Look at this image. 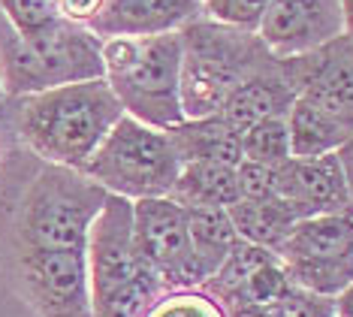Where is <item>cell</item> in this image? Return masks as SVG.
Listing matches in <instances>:
<instances>
[{
  "label": "cell",
  "mask_w": 353,
  "mask_h": 317,
  "mask_svg": "<svg viewBox=\"0 0 353 317\" xmlns=\"http://www.w3.org/2000/svg\"><path fill=\"white\" fill-rule=\"evenodd\" d=\"M245 317H335V299L293 287L290 294H284L275 302L256 308Z\"/></svg>",
  "instance_id": "24"
},
{
  "label": "cell",
  "mask_w": 353,
  "mask_h": 317,
  "mask_svg": "<svg viewBox=\"0 0 353 317\" xmlns=\"http://www.w3.org/2000/svg\"><path fill=\"white\" fill-rule=\"evenodd\" d=\"M100 76H106L103 39L85 24L58 15L43 28L21 34L6 12H0V82L10 94H37Z\"/></svg>",
  "instance_id": "5"
},
{
  "label": "cell",
  "mask_w": 353,
  "mask_h": 317,
  "mask_svg": "<svg viewBox=\"0 0 353 317\" xmlns=\"http://www.w3.org/2000/svg\"><path fill=\"white\" fill-rule=\"evenodd\" d=\"M121 115V100L106 76H100L25 94L19 100L15 124L30 154L49 164L85 169Z\"/></svg>",
  "instance_id": "2"
},
{
  "label": "cell",
  "mask_w": 353,
  "mask_h": 317,
  "mask_svg": "<svg viewBox=\"0 0 353 317\" xmlns=\"http://www.w3.org/2000/svg\"><path fill=\"white\" fill-rule=\"evenodd\" d=\"M341 12H344V34L353 37V0H341Z\"/></svg>",
  "instance_id": "31"
},
{
  "label": "cell",
  "mask_w": 353,
  "mask_h": 317,
  "mask_svg": "<svg viewBox=\"0 0 353 317\" xmlns=\"http://www.w3.org/2000/svg\"><path fill=\"white\" fill-rule=\"evenodd\" d=\"M344 34L341 0H272L256 37L275 58H293Z\"/></svg>",
  "instance_id": "12"
},
{
  "label": "cell",
  "mask_w": 353,
  "mask_h": 317,
  "mask_svg": "<svg viewBox=\"0 0 353 317\" xmlns=\"http://www.w3.org/2000/svg\"><path fill=\"white\" fill-rule=\"evenodd\" d=\"M54 3H58V12L63 19L76 21V24H88L100 12L103 0H54Z\"/></svg>",
  "instance_id": "28"
},
{
  "label": "cell",
  "mask_w": 353,
  "mask_h": 317,
  "mask_svg": "<svg viewBox=\"0 0 353 317\" xmlns=\"http://www.w3.org/2000/svg\"><path fill=\"white\" fill-rule=\"evenodd\" d=\"M275 197L296 218L339 215V211L353 215L335 151L320 154V157H290L287 164H281L275 169Z\"/></svg>",
  "instance_id": "13"
},
{
  "label": "cell",
  "mask_w": 353,
  "mask_h": 317,
  "mask_svg": "<svg viewBox=\"0 0 353 317\" xmlns=\"http://www.w3.org/2000/svg\"><path fill=\"white\" fill-rule=\"evenodd\" d=\"M287 82L296 97H305L344 127L353 130V37L339 34L329 43L311 48L305 55L281 58Z\"/></svg>",
  "instance_id": "11"
},
{
  "label": "cell",
  "mask_w": 353,
  "mask_h": 317,
  "mask_svg": "<svg viewBox=\"0 0 353 317\" xmlns=\"http://www.w3.org/2000/svg\"><path fill=\"white\" fill-rule=\"evenodd\" d=\"M0 94H3V82H0Z\"/></svg>",
  "instance_id": "32"
},
{
  "label": "cell",
  "mask_w": 353,
  "mask_h": 317,
  "mask_svg": "<svg viewBox=\"0 0 353 317\" xmlns=\"http://www.w3.org/2000/svg\"><path fill=\"white\" fill-rule=\"evenodd\" d=\"M335 154H339V164H341V173H344V184H347V197H350V209H353V136Z\"/></svg>",
  "instance_id": "29"
},
{
  "label": "cell",
  "mask_w": 353,
  "mask_h": 317,
  "mask_svg": "<svg viewBox=\"0 0 353 317\" xmlns=\"http://www.w3.org/2000/svg\"><path fill=\"white\" fill-rule=\"evenodd\" d=\"M145 317H230V314L203 287H184V290H166Z\"/></svg>",
  "instance_id": "23"
},
{
  "label": "cell",
  "mask_w": 353,
  "mask_h": 317,
  "mask_svg": "<svg viewBox=\"0 0 353 317\" xmlns=\"http://www.w3.org/2000/svg\"><path fill=\"white\" fill-rule=\"evenodd\" d=\"M184 209H188V230H190V242H194V254L205 281L223 263L230 248L239 242V233L230 218V209L221 206H184Z\"/></svg>",
  "instance_id": "20"
},
{
  "label": "cell",
  "mask_w": 353,
  "mask_h": 317,
  "mask_svg": "<svg viewBox=\"0 0 353 317\" xmlns=\"http://www.w3.org/2000/svg\"><path fill=\"white\" fill-rule=\"evenodd\" d=\"M242 154L248 160L266 164L278 169L281 164L293 157L290 151V127H287V115H269L260 118L242 133Z\"/></svg>",
  "instance_id": "22"
},
{
  "label": "cell",
  "mask_w": 353,
  "mask_h": 317,
  "mask_svg": "<svg viewBox=\"0 0 353 317\" xmlns=\"http://www.w3.org/2000/svg\"><path fill=\"white\" fill-rule=\"evenodd\" d=\"M272 257L275 254H272L269 248H260V245H254V242L239 239L236 245L230 248V254L223 257V263L208 275L199 287H203L205 294H212L214 299H223L227 294H232V290H236L248 275H254L263 263H269Z\"/></svg>",
  "instance_id": "21"
},
{
  "label": "cell",
  "mask_w": 353,
  "mask_h": 317,
  "mask_svg": "<svg viewBox=\"0 0 353 317\" xmlns=\"http://www.w3.org/2000/svg\"><path fill=\"white\" fill-rule=\"evenodd\" d=\"M170 197L181 206H221L230 209L239 200L236 166L221 160H190L181 164Z\"/></svg>",
  "instance_id": "18"
},
{
  "label": "cell",
  "mask_w": 353,
  "mask_h": 317,
  "mask_svg": "<svg viewBox=\"0 0 353 317\" xmlns=\"http://www.w3.org/2000/svg\"><path fill=\"white\" fill-rule=\"evenodd\" d=\"M275 257L296 287L335 299L353 281V215L299 218Z\"/></svg>",
  "instance_id": "8"
},
{
  "label": "cell",
  "mask_w": 353,
  "mask_h": 317,
  "mask_svg": "<svg viewBox=\"0 0 353 317\" xmlns=\"http://www.w3.org/2000/svg\"><path fill=\"white\" fill-rule=\"evenodd\" d=\"M166 136H170L181 164H190V160H221V164L236 166L245 157L242 136L221 115L184 118L175 127L166 130Z\"/></svg>",
  "instance_id": "16"
},
{
  "label": "cell",
  "mask_w": 353,
  "mask_h": 317,
  "mask_svg": "<svg viewBox=\"0 0 353 317\" xmlns=\"http://www.w3.org/2000/svg\"><path fill=\"white\" fill-rule=\"evenodd\" d=\"M203 0H103L100 12L85 24L94 37H154L196 21Z\"/></svg>",
  "instance_id": "14"
},
{
  "label": "cell",
  "mask_w": 353,
  "mask_h": 317,
  "mask_svg": "<svg viewBox=\"0 0 353 317\" xmlns=\"http://www.w3.org/2000/svg\"><path fill=\"white\" fill-rule=\"evenodd\" d=\"M82 173L109 193L127 200L170 197L181 173V160L166 130L148 127L124 112Z\"/></svg>",
  "instance_id": "7"
},
{
  "label": "cell",
  "mask_w": 353,
  "mask_h": 317,
  "mask_svg": "<svg viewBox=\"0 0 353 317\" xmlns=\"http://www.w3.org/2000/svg\"><path fill=\"white\" fill-rule=\"evenodd\" d=\"M0 263L12 290L39 317H91L85 251H21Z\"/></svg>",
  "instance_id": "9"
},
{
  "label": "cell",
  "mask_w": 353,
  "mask_h": 317,
  "mask_svg": "<svg viewBox=\"0 0 353 317\" xmlns=\"http://www.w3.org/2000/svg\"><path fill=\"white\" fill-rule=\"evenodd\" d=\"M0 10L6 12V19L21 34H30V30L43 28V24H49L61 15L54 0H0Z\"/></svg>",
  "instance_id": "26"
},
{
  "label": "cell",
  "mask_w": 353,
  "mask_h": 317,
  "mask_svg": "<svg viewBox=\"0 0 353 317\" xmlns=\"http://www.w3.org/2000/svg\"><path fill=\"white\" fill-rule=\"evenodd\" d=\"M293 100H296V91H293V85L287 82L284 70H281V58H278V64H272L269 70L251 76L248 82H242L230 94V100L223 103V109H221V118L242 136L245 130L256 124L260 118L287 115Z\"/></svg>",
  "instance_id": "15"
},
{
  "label": "cell",
  "mask_w": 353,
  "mask_h": 317,
  "mask_svg": "<svg viewBox=\"0 0 353 317\" xmlns=\"http://www.w3.org/2000/svg\"><path fill=\"white\" fill-rule=\"evenodd\" d=\"M278 58L254 30L221 21H190L181 28V109L184 118L221 115L242 82L269 70Z\"/></svg>",
  "instance_id": "4"
},
{
  "label": "cell",
  "mask_w": 353,
  "mask_h": 317,
  "mask_svg": "<svg viewBox=\"0 0 353 317\" xmlns=\"http://www.w3.org/2000/svg\"><path fill=\"white\" fill-rule=\"evenodd\" d=\"M133 233L142 257L148 260L166 290L203 284L188 230V209L181 202H175L172 197L133 200Z\"/></svg>",
  "instance_id": "10"
},
{
  "label": "cell",
  "mask_w": 353,
  "mask_h": 317,
  "mask_svg": "<svg viewBox=\"0 0 353 317\" xmlns=\"http://www.w3.org/2000/svg\"><path fill=\"white\" fill-rule=\"evenodd\" d=\"M239 200H272L275 197V169L242 157L236 164Z\"/></svg>",
  "instance_id": "27"
},
{
  "label": "cell",
  "mask_w": 353,
  "mask_h": 317,
  "mask_svg": "<svg viewBox=\"0 0 353 317\" xmlns=\"http://www.w3.org/2000/svg\"><path fill=\"white\" fill-rule=\"evenodd\" d=\"M269 6L272 0H203V12L212 15V21L230 24L239 30H254V34Z\"/></svg>",
  "instance_id": "25"
},
{
  "label": "cell",
  "mask_w": 353,
  "mask_h": 317,
  "mask_svg": "<svg viewBox=\"0 0 353 317\" xmlns=\"http://www.w3.org/2000/svg\"><path fill=\"white\" fill-rule=\"evenodd\" d=\"M230 218H232V224H236L239 239L254 242V245H260V248H269L272 254L284 245V239L290 236L293 224L299 221L278 197H272V200H236L230 206Z\"/></svg>",
  "instance_id": "19"
},
{
  "label": "cell",
  "mask_w": 353,
  "mask_h": 317,
  "mask_svg": "<svg viewBox=\"0 0 353 317\" xmlns=\"http://www.w3.org/2000/svg\"><path fill=\"white\" fill-rule=\"evenodd\" d=\"M109 191L82 169L49 164L0 188V257L21 251H85Z\"/></svg>",
  "instance_id": "1"
},
{
  "label": "cell",
  "mask_w": 353,
  "mask_h": 317,
  "mask_svg": "<svg viewBox=\"0 0 353 317\" xmlns=\"http://www.w3.org/2000/svg\"><path fill=\"white\" fill-rule=\"evenodd\" d=\"M91 317H145L166 294L136 245L133 200L109 193L85 245Z\"/></svg>",
  "instance_id": "3"
},
{
  "label": "cell",
  "mask_w": 353,
  "mask_h": 317,
  "mask_svg": "<svg viewBox=\"0 0 353 317\" xmlns=\"http://www.w3.org/2000/svg\"><path fill=\"white\" fill-rule=\"evenodd\" d=\"M287 127H290V151L293 157H320V154L339 151L353 136L350 127H344L335 115L320 109L305 97H296L290 112H287Z\"/></svg>",
  "instance_id": "17"
},
{
  "label": "cell",
  "mask_w": 353,
  "mask_h": 317,
  "mask_svg": "<svg viewBox=\"0 0 353 317\" xmlns=\"http://www.w3.org/2000/svg\"><path fill=\"white\" fill-rule=\"evenodd\" d=\"M103 67L127 115L157 130H170L184 121L181 30L103 39Z\"/></svg>",
  "instance_id": "6"
},
{
  "label": "cell",
  "mask_w": 353,
  "mask_h": 317,
  "mask_svg": "<svg viewBox=\"0 0 353 317\" xmlns=\"http://www.w3.org/2000/svg\"><path fill=\"white\" fill-rule=\"evenodd\" d=\"M335 317H353V281L335 296Z\"/></svg>",
  "instance_id": "30"
}]
</instances>
